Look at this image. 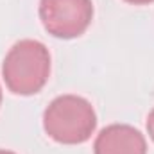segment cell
<instances>
[{"label": "cell", "instance_id": "cell-8", "mask_svg": "<svg viewBox=\"0 0 154 154\" xmlns=\"http://www.w3.org/2000/svg\"><path fill=\"white\" fill-rule=\"evenodd\" d=\"M0 104H2V88H0Z\"/></svg>", "mask_w": 154, "mask_h": 154}, {"label": "cell", "instance_id": "cell-6", "mask_svg": "<svg viewBox=\"0 0 154 154\" xmlns=\"http://www.w3.org/2000/svg\"><path fill=\"white\" fill-rule=\"evenodd\" d=\"M127 4H133V5H147V4H152L154 0H124Z\"/></svg>", "mask_w": 154, "mask_h": 154}, {"label": "cell", "instance_id": "cell-1", "mask_svg": "<svg viewBox=\"0 0 154 154\" xmlns=\"http://www.w3.org/2000/svg\"><path fill=\"white\" fill-rule=\"evenodd\" d=\"M2 75L14 95H36L50 75L48 48L38 39H20L5 54Z\"/></svg>", "mask_w": 154, "mask_h": 154}, {"label": "cell", "instance_id": "cell-7", "mask_svg": "<svg viewBox=\"0 0 154 154\" xmlns=\"http://www.w3.org/2000/svg\"><path fill=\"white\" fill-rule=\"evenodd\" d=\"M0 154H16V152H13V151H5V149H0Z\"/></svg>", "mask_w": 154, "mask_h": 154}, {"label": "cell", "instance_id": "cell-4", "mask_svg": "<svg viewBox=\"0 0 154 154\" xmlns=\"http://www.w3.org/2000/svg\"><path fill=\"white\" fill-rule=\"evenodd\" d=\"M93 154H147V142L136 127L111 124L97 134Z\"/></svg>", "mask_w": 154, "mask_h": 154}, {"label": "cell", "instance_id": "cell-5", "mask_svg": "<svg viewBox=\"0 0 154 154\" xmlns=\"http://www.w3.org/2000/svg\"><path fill=\"white\" fill-rule=\"evenodd\" d=\"M147 133H149L151 140L154 142V108L151 109V113L147 115Z\"/></svg>", "mask_w": 154, "mask_h": 154}, {"label": "cell", "instance_id": "cell-2", "mask_svg": "<svg viewBox=\"0 0 154 154\" xmlns=\"http://www.w3.org/2000/svg\"><path fill=\"white\" fill-rule=\"evenodd\" d=\"M97 115L90 100L79 95L56 97L43 113V129L57 143L79 145L91 138Z\"/></svg>", "mask_w": 154, "mask_h": 154}, {"label": "cell", "instance_id": "cell-3", "mask_svg": "<svg viewBox=\"0 0 154 154\" xmlns=\"http://www.w3.org/2000/svg\"><path fill=\"white\" fill-rule=\"evenodd\" d=\"M43 29L59 39H74L84 34L93 20L91 0H39Z\"/></svg>", "mask_w": 154, "mask_h": 154}]
</instances>
